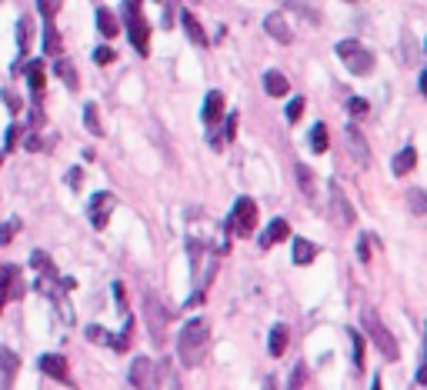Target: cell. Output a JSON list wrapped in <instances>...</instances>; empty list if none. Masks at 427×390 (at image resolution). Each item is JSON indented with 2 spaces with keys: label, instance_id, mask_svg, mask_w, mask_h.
I'll return each instance as SVG.
<instances>
[{
  "label": "cell",
  "instance_id": "obj_37",
  "mask_svg": "<svg viewBox=\"0 0 427 390\" xmlns=\"http://www.w3.org/2000/svg\"><path fill=\"white\" fill-rule=\"evenodd\" d=\"M301 114H304V97H294V100L287 104V120H290V123H297V120H301Z\"/></svg>",
  "mask_w": 427,
  "mask_h": 390
},
{
  "label": "cell",
  "instance_id": "obj_7",
  "mask_svg": "<svg viewBox=\"0 0 427 390\" xmlns=\"http://www.w3.org/2000/svg\"><path fill=\"white\" fill-rule=\"evenodd\" d=\"M327 194H331V217H334L337 227H351L357 220V213H354L351 200L344 194V187L337 183V180H327Z\"/></svg>",
  "mask_w": 427,
  "mask_h": 390
},
{
  "label": "cell",
  "instance_id": "obj_8",
  "mask_svg": "<svg viewBox=\"0 0 427 390\" xmlns=\"http://www.w3.org/2000/svg\"><path fill=\"white\" fill-rule=\"evenodd\" d=\"M114 204H117V197L107 194V190H100V194L91 197V204H87V217H91V224L97 227V230H104L107 227L110 213H114Z\"/></svg>",
  "mask_w": 427,
  "mask_h": 390
},
{
  "label": "cell",
  "instance_id": "obj_4",
  "mask_svg": "<svg viewBox=\"0 0 427 390\" xmlns=\"http://www.w3.org/2000/svg\"><path fill=\"white\" fill-rule=\"evenodd\" d=\"M170 314H174V310H167V303L157 297V294H147V297H144V317H147V330H151L153 347H164V344H167Z\"/></svg>",
  "mask_w": 427,
  "mask_h": 390
},
{
  "label": "cell",
  "instance_id": "obj_33",
  "mask_svg": "<svg viewBox=\"0 0 427 390\" xmlns=\"http://www.w3.org/2000/svg\"><path fill=\"white\" fill-rule=\"evenodd\" d=\"M407 204H411L414 213H427V194L421 190V187H414V190H407Z\"/></svg>",
  "mask_w": 427,
  "mask_h": 390
},
{
  "label": "cell",
  "instance_id": "obj_26",
  "mask_svg": "<svg viewBox=\"0 0 427 390\" xmlns=\"http://www.w3.org/2000/svg\"><path fill=\"white\" fill-rule=\"evenodd\" d=\"M287 340H290V330L284 327V324H277V327L271 330V354H274V357H284Z\"/></svg>",
  "mask_w": 427,
  "mask_h": 390
},
{
  "label": "cell",
  "instance_id": "obj_1",
  "mask_svg": "<svg viewBox=\"0 0 427 390\" xmlns=\"http://www.w3.org/2000/svg\"><path fill=\"white\" fill-rule=\"evenodd\" d=\"M207 347H211V324L204 317H194L181 327L177 337V354H181L183 367H197L200 360L207 357Z\"/></svg>",
  "mask_w": 427,
  "mask_h": 390
},
{
  "label": "cell",
  "instance_id": "obj_30",
  "mask_svg": "<svg viewBox=\"0 0 427 390\" xmlns=\"http://www.w3.org/2000/svg\"><path fill=\"white\" fill-rule=\"evenodd\" d=\"M284 3H287V7H294L297 14H304L307 24H320V14L310 7V3H307V0H284Z\"/></svg>",
  "mask_w": 427,
  "mask_h": 390
},
{
  "label": "cell",
  "instance_id": "obj_5",
  "mask_svg": "<svg viewBox=\"0 0 427 390\" xmlns=\"http://www.w3.org/2000/svg\"><path fill=\"white\" fill-rule=\"evenodd\" d=\"M334 50H337V57L347 63V70H351L354 77H367L374 70V54H370L364 44H357V40H340Z\"/></svg>",
  "mask_w": 427,
  "mask_h": 390
},
{
  "label": "cell",
  "instance_id": "obj_47",
  "mask_svg": "<svg viewBox=\"0 0 427 390\" xmlns=\"http://www.w3.org/2000/svg\"><path fill=\"white\" fill-rule=\"evenodd\" d=\"M357 257H361V260H370V237H361V243H357Z\"/></svg>",
  "mask_w": 427,
  "mask_h": 390
},
{
  "label": "cell",
  "instance_id": "obj_9",
  "mask_svg": "<svg viewBox=\"0 0 427 390\" xmlns=\"http://www.w3.org/2000/svg\"><path fill=\"white\" fill-rule=\"evenodd\" d=\"M344 140H347V150H351V157L357 160V167H370V147H367L364 134L357 130V123L344 127Z\"/></svg>",
  "mask_w": 427,
  "mask_h": 390
},
{
  "label": "cell",
  "instance_id": "obj_19",
  "mask_svg": "<svg viewBox=\"0 0 427 390\" xmlns=\"http://www.w3.org/2000/svg\"><path fill=\"white\" fill-rule=\"evenodd\" d=\"M264 90H267V97H287L290 84L280 70H267V74H264Z\"/></svg>",
  "mask_w": 427,
  "mask_h": 390
},
{
  "label": "cell",
  "instance_id": "obj_22",
  "mask_svg": "<svg viewBox=\"0 0 427 390\" xmlns=\"http://www.w3.org/2000/svg\"><path fill=\"white\" fill-rule=\"evenodd\" d=\"M61 30L54 27V17H47V27H44V54L47 57H54V54H61Z\"/></svg>",
  "mask_w": 427,
  "mask_h": 390
},
{
  "label": "cell",
  "instance_id": "obj_28",
  "mask_svg": "<svg viewBox=\"0 0 427 390\" xmlns=\"http://www.w3.org/2000/svg\"><path fill=\"white\" fill-rule=\"evenodd\" d=\"M31 40H33V20L31 17H20V20H17V47L27 50Z\"/></svg>",
  "mask_w": 427,
  "mask_h": 390
},
{
  "label": "cell",
  "instance_id": "obj_38",
  "mask_svg": "<svg viewBox=\"0 0 427 390\" xmlns=\"http://www.w3.org/2000/svg\"><path fill=\"white\" fill-rule=\"evenodd\" d=\"M87 337H91L93 344H110V333H107L104 327H97V324H91V327H87Z\"/></svg>",
  "mask_w": 427,
  "mask_h": 390
},
{
  "label": "cell",
  "instance_id": "obj_16",
  "mask_svg": "<svg viewBox=\"0 0 427 390\" xmlns=\"http://www.w3.org/2000/svg\"><path fill=\"white\" fill-rule=\"evenodd\" d=\"M290 257H294V264H310L314 257H317V243H310L307 237H294V243H290Z\"/></svg>",
  "mask_w": 427,
  "mask_h": 390
},
{
  "label": "cell",
  "instance_id": "obj_43",
  "mask_svg": "<svg viewBox=\"0 0 427 390\" xmlns=\"http://www.w3.org/2000/svg\"><path fill=\"white\" fill-rule=\"evenodd\" d=\"M17 140H20V127H7V137H3V153H7V150H14V144Z\"/></svg>",
  "mask_w": 427,
  "mask_h": 390
},
{
  "label": "cell",
  "instance_id": "obj_18",
  "mask_svg": "<svg viewBox=\"0 0 427 390\" xmlns=\"http://www.w3.org/2000/svg\"><path fill=\"white\" fill-rule=\"evenodd\" d=\"M294 174H297V187L307 200H317V183H314V170L307 164H294Z\"/></svg>",
  "mask_w": 427,
  "mask_h": 390
},
{
  "label": "cell",
  "instance_id": "obj_39",
  "mask_svg": "<svg viewBox=\"0 0 427 390\" xmlns=\"http://www.w3.org/2000/svg\"><path fill=\"white\" fill-rule=\"evenodd\" d=\"M37 7H40V14L44 17H54L63 7V0H37Z\"/></svg>",
  "mask_w": 427,
  "mask_h": 390
},
{
  "label": "cell",
  "instance_id": "obj_21",
  "mask_svg": "<svg viewBox=\"0 0 427 390\" xmlns=\"http://www.w3.org/2000/svg\"><path fill=\"white\" fill-rule=\"evenodd\" d=\"M97 30L104 33L107 40H110V37H117V30H121L117 14H114V10H107V7H100V10H97Z\"/></svg>",
  "mask_w": 427,
  "mask_h": 390
},
{
  "label": "cell",
  "instance_id": "obj_36",
  "mask_svg": "<svg viewBox=\"0 0 427 390\" xmlns=\"http://www.w3.org/2000/svg\"><path fill=\"white\" fill-rule=\"evenodd\" d=\"M17 230H20V220H17V217H10V220H7V224L0 227V243H3V247H7V243H10V240L17 237Z\"/></svg>",
  "mask_w": 427,
  "mask_h": 390
},
{
  "label": "cell",
  "instance_id": "obj_48",
  "mask_svg": "<svg viewBox=\"0 0 427 390\" xmlns=\"http://www.w3.org/2000/svg\"><path fill=\"white\" fill-rule=\"evenodd\" d=\"M0 164H3V147H0Z\"/></svg>",
  "mask_w": 427,
  "mask_h": 390
},
{
  "label": "cell",
  "instance_id": "obj_41",
  "mask_svg": "<svg viewBox=\"0 0 427 390\" xmlns=\"http://www.w3.org/2000/svg\"><path fill=\"white\" fill-rule=\"evenodd\" d=\"M0 97H3V104L10 107V114H20V107H24V100H20V97H17L14 90H3V93H0Z\"/></svg>",
  "mask_w": 427,
  "mask_h": 390
},
{
  "label": "cell",
  "instance_id": "obj_6",
  "mask_svg": "<svg viewBox=\"0 0 427 390\" xmlns=\"http://www.w3.org/2000/svg\"><path fill=\"white\" fill-rule=\"evenodd\" d=\"M364 330H367V337L374 340V347H377V350H381V354H384L387 360H394L397 354H400V350H397V340L391 337V330L384 327L381 317H377V314L364 310Z\"/></svg>",
  "mask_w": 427,
  "mask_h": 390
},
{
  "label": "cell",
  "instance_id": "obj_40",
  "mask_svg": "<svg viewBox=\"0 0 427 390\" xmlns=\"http://www.w3.org/2000/svg\"><path fill=\"white\" fill-rule=\"evenodd\" d=\"M24 150H44V140L37 137V130H24Z\"/></svg>",
  "mask_w": 427,
  "mask_h": 390
},
{
  "label": "cell",
  "instance_id": "obj_42",
  "mask_svg": "<svg viewBox=\"0 0 427 390\" xmlns=\"http://www.w3.org/2000/svg\"><path fill=\"white\" fill-rule=\"evenodd\" d=\"M114 300H117V310L127 317V294H123V284H121V280L114 284Z\"/></svg>",
  "mask_w": 427,
  "mask_h": 390
},
{
  "label": "cell",
  "instance_id": "obj_46",
  "mask_svg": "<svg viewBox=\"0 0 427 390\" xmlns=\"http://www.w3.org/2000/svg\"><path fill=\"white\" fill-rule=\"evenodd\" d=\"M80 183H84V170H80V167H74V170H70V174H67V187H80Z\"/></svg>",
  "mask_w": 427,
  "mask_h": 390
},
{
  "label": "cell",
  "instance_id": "obj_14",
  "mask_svg": "<svg viewBox=\"0 0 427 390\" xmlns=\"http://www.w3.org/2000/svg\"><path fill=\"white\" fill-rule=\"evenodd\" d=\"M290 234V227H287V220H280V217H277V220H271V227H267V230H264V234H260L257 237V243H260V250H271V247H274L277 240H284Z\"/></svg>",
  "mask_w": 427,
  "mask_h": 390
},
{
  "label": "cell",
  "instance_id": "obj_12",
  "mask_svg": "<svg viewBox=\"0 0 427 390\" xmlns=\"http://www.w3.org/2000/svg\"><path fill=\"white\" fill-rule=\"evenodd\" d=\"M200 117H204L207 127H217V123H220V117H224V93H220V90H211V93H207Z\"/></svg>",
  "mask_w": 427,
  "mask_h": 390
},
{
  "label": "cell",
  "instance_id": "obj_15",
  "mask_svg": "<svg viewBox=\"0 0 427 390\" xmlns=\"http://www.w3.org/2000/svg\"><path fill=\"white\" fill-rule=\"evenodd\" d=\"M181 24H183V33L190 37V44H197V47H207V30L200 27V20L190 10H183L181 14Z\"/></svg>",
  "mask_w": 427,
  "mask_h": 390
},
{
  "label": "cell",
  "instance_id": "obj_10",
  "mask_svg": "<svg viewBox=\"0 0 427 390\" xmlns=\"http://www.w3.org/2000/svg\"><path fill=\"white\" fill-rule=\"evenodd\" d=\"M10 297H20V270L10 264H0V310Z\"/></svg>",
  "mask_w": 427,
  "mask_h": 390
},
{
  "label": "cell",
  "instance_id": "obj_25",
  "mask_svg": "<svg viewBox=\"0 0 427 390\" xmlns=\"http://www.w3.org/2000/svg\"><path fill=\"white\" fill-rule=\"evenodd\" d=\"M54 74H57L63 84H67V90H77V87H80V80H77V70H74V63H70V60H57V63H54Z\"/></svg>",
  "mask_w": 427,
  "mask_h": 390
},
{
  "label": "cell",
  "instance_id": "obj_45",
  "mask_svg": "<svg viewBox=\"0 0 427 390\" xmlns=\"http://www.w3.org/2000/svg\"><path fill=\"white\" fill-rule=\"evenodd\" d=\"M114 57H117V54H114L110 47H97V50H93V60H97V63H110Z\"/></svg>",
  "mask_w": 427,
  "mask_h": 390
},
{
  "label": "cell",
  "instance_id": "obj_20",
  "mask_svg": "<svg viewBox=\"0 0 427 390\" xmlns=\"http://www.w3.org/2000/svg\"><path fill=\"white\" fill-rule=\"evenodd\" d=\"M24 74H27V84H31L33 93H44V80H47V74H44V63H40V60H27Z\"/></svg>",
  "mask_w": 427,
  "mask_h": 390
},
{
  "label": "cell",
  "instance_id": "obj_24",
  "mask_svg": "<svg viewBox=\"0 0 427 390\" xmlns=\"http://www.w3.org/2000/svg\"><path fill=\"white\" fill-rule=\"evenodd\" d=\"M400 60L407 63V67H414L417 63V44H414V37H411V30H400Z\"/></svg>",
  "mask_w": 427,
  "mask_h": 390
},
{
  "label": "cell",
  "instance_id": "obj_17",
  "mask_svg": "<svg viewBox=\"0 0 427 390\" xmlns=\"http://www.w3.org/2000/svg\"><path fill=\"white\" fill-rule=\"evenodd\" d=\"M151 360L147 357H137L130 363V370H127V380L134 384V387H151Z\"/></svg>",
  "mask_w": 427,
  "mask_h": 390
},
{
  "label": "cell",
  "instance_id": "obj_32",
  "mask_svg": "<svg viewBox=\"0 0 427 390\" xmlns=\"http://www.w3.org/2000/svg\"><path fill=\"white\" fill-rule=\"evenodd\" d=\"M347 337H351V344H354V367L361 370L364 367V337L357 330H347Z\"/></svg>",
  "mask_w": 427,
  "mask_h": 390
},
{
  "label": "cell",
  "instance_id": "obj_35",
  "mask_svg": "<svg viewBox=\"0 0 427 390\" xmlns=\"http://www.w3.org/2000/svg\"><path fill=\"white\" fill-rule=\"evenodd\" d=\"M237 123H241V114H227V117H224V144H234Z\"/></svg>",
  "mask_w": 427,
  "mask_h": 390
},
{
  "label": "cell",
  "instance_id": "obj_2",
  "mask_svg": "<svg viewBox=\"0 0 427 390\" xmlns=\"http://www.w3.org/2000/svg\"><path fill=\"white\" fill-rule=\"evenodd\" d=\"M123 24H127L130 44L137 47L140 57H147V54H151V24H147V17H144L140 0H123Z\"/></svg>",
  "mask_w": 427,
  "mask_h": 390
},
{
  "label": "cell",
  "instance_id": "obj_29",
  "mask_svg": "<svg viewBox=\"0 0 427 390\" xmlns=\"http://www.w3.org/2000/svg\"><path fill=\"white\" fill-rule=\"evenodd\" d=\"M84 123H87V130L93 137H104V123L97 117V104H84Z\"/></svg>",
  "mask_w": 427,
  "mask_h": 390
},
{
  "label": "cell",
  "instance_id": "obj_11",
  "mask_svg": "<svg viewBox=\"0 0 427 390\" xmlns=\"http://www.w3.org/2000/svg\"><path fill=\"white\" fill-rule=\"evenodd\" d=\"M40 374L54 377V380H61V384H74L70 380V370H67V360L61 354H44L40 357Z\"/></svg>",
  "mask_w": 427,
  "mask_h": 390
},
{
  "label": "cell",
  "instance_id": "obj_44",
  "mask_svg": "<svg viewBox=\"0 0 427 390\" xmlns=\"http://www.w3.org/2000/svg\"><path fill=\"white\" fill-rule=\"evenodd\" d=\"M347 107H351L354 117H364V114H367V100H361V97H351V100H347Z\"/></svg>",
  "mask_w": 427,
  "mask_h": 390
},
{
  "label": "cell",
  "instance_id": "obj_27",
  "mask_svg": "<svg viewBox=\"0 0 427 390\" xmlns=\"http://www.w3.org/2000/svg\"><path fill=\"white\" fill-rule=\"evenodd\" d=\"M327 147H331L327 127H324V123H314V130H310V150H314V153H327Z\"/></svg>",
  "mask_w": 427,
  "mask_h": 390
},
{
  "label": "cell",
  "instance_id": "obj_13",
  "mask_svg": "<svg viewBox=\"0 0 427 390\" xmlns=\"http://www.w3.org/2000/svg\"><path fill=\"white\" fill-rule=\"evenodd\" d=\"M264 30L274 37L277 44H290V40H294V33H290L287 17H284V14H267V17H264Z\"/></svg>",
  "mask_w": 427,
  "mask_h": 390
},
{
  "label": "cell",
  "instance_id": "obj_34",
  "mask_svg": "<svg viewBox=\"0 0 427 390\" xmlns=\"http://www.w3.org/2000/svg\"><path fill=\"white\" fill-rule=\"evenodd\" d=\"M0 363H3V370H7V384H10L14 374H17V357L7 350V347H0Z\"/></svg>",
  "mask_w": 427,
  "mask_h": 390
},
{
  "label": "cell",
  "instance_id": "obj_23",
  "mask_svg": "<svg viewBox=\"0 0 427 390\" xmlns=\"http://www.w3.org/2000/svg\"><path fill=\"white\" fill-rule=\"evenodd\" d=\"M414 167H417V150H414V147H404L394 157V174H397V177H404V174H411Z\"/></svg>",
  "mask_w": 427,
  "mask_h": 390
},
{
  "label": "cell",
  "instance_id": "obj_3",
  "mask_svg": "<svg viewBox=\"0 0 427 390\" xmlns=\"http://www.w3.org/2000/svg\"><path fill=\"white\" fill-rule=\"evenodd\" d=\"M254 230H257V204L250 197H237L234 210L227 217V234L244 240V237H254Z\"/></svg>",
  "mask_w": 427,
  "mask_h": 390
},
{
  "label": "cell",
  "instance_id": "obj_31",
  "mask_svg": "<svg viewBox=\"0 0 427 390\" xmlns=\"http://www.w3.org/2000/svg\"><path fill=\"white\" fill-rule=\"evenodd\" d=\"M130 337H134V320H130V317H127V320H123V330H121V337H117V340H110V347H114V350H127V344H130Z\"/></svg>",
  "mask_w": 427,
  "mask_h": 390
}]
</instances>
